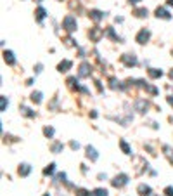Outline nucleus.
Listing matches in <instances>:
<instances>
[{
    "instance_id": "nucleus-1",
    "label": "nucleus",
    "mask_w": 173,
    "mask_h": 196,
    "mask_svg": "<svg viewBox=\"0 0 173 196\" xmlns=\"http://www.w3.org/2000/svg\"><path fill=\"white\" fill-rule=\"evenodd\" d=\"M62 26L66 31H75L76 30V19L73 18V16H66L62 21Z\"/></svg>"
},
{
    "instance_id": "nucleus-2",
    "label": "nucleus",
    "mask_w": 173,
    "mask_h": 196,
    "mask_svg": "<svg viewBox=\"0 0 173 196\" xmlns=\"http://www.w3.org/2000/svg\"><path fill=\"white\" fill-rule=\"evenodd\" d=\"M126 182H128V175H125V173L116 175V177L113 179V186H114V188H121V186H125Z\"/></svg>"
},
{
    "instance_id": "nucleus-3",
    "label": "nucleus",
    "mask_w": 173,
    "mask_h": 196,
    "mask_svg": "<svg viewBox=\"0 0 173 196\" xmlns=\"http://www.w3.org/2000/svg\"><path fill=\"white\" fill-rule=\"evenodd\" d=\"M121 63H125L126 66H135L137 57L133 56V54H123V56H121Z\"/></svg>"
},
{
    "instance_id": "nucleus-4",
    "label": "nucleus",
    "mask_w": 173,
    "mask_h": 196,
    "mask_svg": "<svg viewBox=\"0 0 173 196\" xmlns=\"http://www.w3.org/2000/svg\"><path fill=\"white\" fill-rule=\"evenodd\" d=\"M149 37H151L149 30H140L139 35H137V42H139V44H146V42L149 40Z\"/></svg>"
},
{
    "instance_id": "nucleus-5",
    "label": "nucleus",
    "mask_w": 173,
    "mask_h": 196,
    "mask_svg": "<svg viewBox=\"0 0 173 196\" xmlns=\"http://www.w3.org/2000/svg\"><path fill=\"white\" fill-rule=\"evenodd\" d=\"M88 37H90L94 42H97L99 38L102 37V30H101V28H97V26H95V28H92V30L88 31Z\"/></svg>"
},
{
    "instance_id": "nucleus-6",
    "label": "nucleus",
    "mask_w": 173,
    "mask_h": 196,
    "mask_svg": "<svg viewBox=\"0 0 173 196\" xmlns=\"http://www.w3.org/2000/svg\"><path fill=\"white\" fill-rule=\"evenodd\" d=\"M135 108H137V111H140V113H146V110L149 108V102H147L146 99H139V101L135 102Z\"/></svg>"
},
{
    "instance_id": "nucleus-7",
    "label": "nucleus",
    "mask_w": 173,
    "mask_h": 196,
    "mask_svg": "<svg viewBox=\"0 0 173 196\" xmlns=\"http://www.w3.org/2000/svg\"><path fill=\"white\" fill-rule=\"evenodd\" d=\"M90 71H92V68H90V64L88 63H83L82 66H80V76H88Z\"/></svg>"
},
{
    "instance_id": "nucleus-8",
    "label": "nucleus",
    "mask_w": 173,
    "mask_h": 196,
    "mask_svg": "<svg viewBox=\"0 0 173 196\" xmlns=\"http://www.w3.org/2000/svg\"><path fill=\"white\" fill-rule=\"evenodd\" d=\"M17 172H19V175H23V177H26L28 173L31 172V167L28 165V163H23V165H19V170H17Z\"/></svg>"
},
{
    "instance_id": "nucleus-9",
    "label": "nucleus",
    "mask_w": 173,
    "mask_h": 196,
    "mask_svg": "<svg viewBox=\"0 0 173 196\" xmlns=\"http://www.w3.org/2000/svg\"><path fill=\"white\" fill-rule=\"evenodd\" d=\"M156 16H158V18H163V19H171L170 12L166 11V9H163V7H158V9H156Z\"/></svg>"
},
{
    "instance_id": "nucleus-10",
    "label": "nucleus",
    "mask_w": 173,
    "mask_h": 196,
    "mask_svg": "<svg viewBox=\"0 0 173 196\" xmlns=\"http://www.w3.org/2000/svg\"><path fill=\"white\" fill-rule=\"evenodd\" d=\"M4 59H5V63H7V64H14L16 63L14 54H12L11 50H5V52H4Z\"/></svg>"
},
{
    "instance_id": "nucleus-11",
    "label": "nucleus",
    "mask_w": 173,
    "mask_h": 196,
    "mask_svg": "<svg viewBox=\"0 0 173 196\" xmlns=\"http://www.w3.org/2000/svg\"><path fill=\"white\" fill-rule=\"evenodd\" d=\"M71 68V61H62V63H59V66H57V70H59V71H68V70Z\"/></svg>"
},
{
    "instance_id": "nucleus-12",
    "label": "nucleus",
    "mask_w": 173,
    "mask_h": 196,
    "mask_svg": "<svg viewBox=\"0 0 173 196\" xmlns=\"http://www.w3.org/2000/svg\"><path fill=\"white\" fill-rule=\"evenodd\" d=\"M86 156H88L90 160H94V162H95L99 155H97V151H95L94 147H92V146H88V147H86Z\"/></svg>"
},
{
    "instance_id": "nucleus-13",
    "label": "nucleus",
    "mask_w": 173,
    "mask_h": 196,
    "mask_svg": "<svg viewBox=\"0 0 173 196\" xmlns=\"http://www.w3.org/2000/svg\"><path fill=\"white\" fill-rule=\"evenodd\" d=\"M104 12H101V11H90V18L94 19V21H101L102 18H104Z\"/></svg>"
},
{
    "instance_id": "nucleus-14",
    "label": "nucleus",
    "mask_w": 173,
    "mask_h": 196,
    "mask_svg": "<svg viewBox=\"0 0 173 196\" xmlns=\"http://www.w3.org/2000/svg\"><path fill=\"white\" fill-rule=\"evenodd\" d=\"M139 193H140V196H149L151 194V188L146 186V184H140L139 186Z\"/></svg>"
},
{
    "instance_id": "nucleus-15",
    "label": "nucleus",
    "mask_w": 173,
    "mask_h": 196,
    "mask_svg": "<svg viewBox=\"0 0 173 196\" xmlns=\"http://www.w3.org/2000/svg\"><path fill=\"white\" fill-rule=\"evenodd\" d=\"M35 14H37V19H38V21H43V18L47 16V12H45V9H43V7H38Z\"/></svg>"
},
{
    "instance_id": "nucleus-16",
    "label": "nucleus",
    "mask_w": 173,
    "mask_h": 196,
    "mask_svg": "<svg viewBox=\"0 0 173 196\" xmlns=\"http://www.w3.org/2000/svg\"><path fill=\"white\" fill-rule=\"evenodd\" d=\"M161 75H163L161 70H156V68H151L149 70V76H151V78H159Z\"/></svg>"
},
{
    "instance_id": "nucleus-17",
    "label": "nucleus",
    "mask_w": 173,
    "mask_h": 196,
    "mask_svg": "<svg viewBox=\"0 0 173 196\" xmlns=\"http://www.w3.org/2000/svg\"><path fill=\"white\" fill-rule=\"evenodd\" d=\"M92 196H107V191H106V189H102V188L94 189V191H92Z\"/></svg>"
},
{
    "instance_id": "nucleus-18",
    "label": "nucleus",
    "mask_w": 173,
    "mask_h": 196,
    "mask_svg": "<svg viewBox=\"0 0 173 196\" xmlns=\"http://www.w3.org/2000/svg\"><path fill=\"white\" fill-rule=\"evenodd\" d=\"M120 146H121V149H123V153H126V155H130L132 153V149H130V146H128L125 141H120Z\"/></svg>"
},
{
    "instance_id": "nucleus-19",
    "label": "nucleus",
    "mask_w": 173,
    "mask_h": 196,
    "mask_svg": "<svg viewBox=\"0 0 173 196\" xmlns=\"http://www.w3.org/2000/svg\"><path fill=\"white\" fill-rule=\"evenodd\" d=\"M31 101L33 102H42V92H33V94H31Z\"/></svg>"
},
{
    "instance_id": "nucleus-20",
    "label": "nucleus",
    "mask_w": 173,
    "mask_h": 196,
    "mask_svg": "<svg viewBox=\"0 0 173 196\" xmlns=\"http://www.w3.org/2000/svg\"><path fill=\"white\" fill-rule=\"evenodd\" d=\"M76 194L78 196H92V193L86 191V189H76Z\"/></svg>"
},
{
    "instance_id": "nucleus-21",
    "label": "nucleus",
    "mask_w": 173,
    "mask_h": 196,
    "mask_svg": "<svg viewBox=\"0 0 173 196\" xmlns=\"http://www.w3.org/2000/svg\"><path fill=\"white\" fill-rule=\"evenodd\" d=\"M135 16H139V18H146V16H147V9H137Z\"/></svg>"
},
{
    "instance_id": "nucleus-22",
    "label": "nucleus",
    "mask_w": 173,
    "mask_h": 196,
    "mask_svg": "<svg viewBox=\"0 0 173 196\" xmlns=\"http://www.w3.org/2000/svg\"><path fill=\"white\" fill-rule=\"evenodd\" d=\"M43 134H45L47 137H52L54 136V128L52 127H45V128H43Z\"/></svg>"
},
{
    "instance_id": "nucleus-23",
    "label": "nucleus",
    "mask_w": 173,
    "mask_h": 196,
    "mask_svg": "<svg viewBox=\"0 0 173 196\" xmlns=\"http://www.w3.org/2000/svg\"><path fill=\"white\" fill-rule=\"evenodd\" d=\"M54 167H56V165H54V163H50V165L47 167L45 170H43V173H45V175H50V173H54Z\"/></svg>"
},
{
    "instance_id": "nucleus-24",
    "label": "nucleus",
    "mask_w": 173,
    "mask_h": 196,
    "mask_svg": "<svg viewBox=\"0 0 173 196\" xmlns=\"http://www.w3.org/2000/svg\"><path fill=\"white\" fill-rule=\"evenodd\" d=\"M9 102H7V97H2L0 99V110L2 111H5V106H7Z\"/></svg>"
},
{
    "instance_id": "nucleus-25",
    "label": "nucleus",
    "mask_w": 173,
    "mask_h": 196,
    "mask_svg": "<svg viewBox=\"0 0 173 196\" xmlns=\"http://www.w3.org/2000/svg\"><path fill=\"white\" fill-rule=\"evenodd\" d=\"M61 149H62V144H61V142H56V144L52 146V151H54V153H59Z\"/></svg>"
},
{
    "instance_id": "nucleus-26",
    "label": "nucleus",
    "mask_w": 173,
    "mask_h": 196,
    "mask_svg": "<svg viewBox=\"0 0 173 196\" xmlns=\"http://www.w3.org/2000/svg\"><path fill=\"white\" fill-rule=\"evenodd\" d=\"M109 83H111V89H118V87L121 89V85H118L120 82H116V78H111V80H109Z\"/></svg>"
},
{
    "instance_id": "nucleus-27",
    "label": "nucleus",
    "mask_w": 173,
    "mask_h": 196,
    "mask_svg": "<svg viewBox=\"0 0 173 196\" xmlns=\"http://www.w3.org/2000/svg\"><path fill=\"white\" fill-rule=\"evenodd\" d=\"M23 115H26V116H35V113H33V111H31V110H28V108H23Z\"/></svg>"
},
{
    "instance_id": "nucleus-28",
    "label": "nucleus",
    "mask_w": 173,
    "mask_h": 196,
    "mask_svg": "<svg viewBox=\"0 0 173 196\" xmlns=\"http://www.w3.org/2000/svg\"><path fill=\"white\" fill-rule=\"evenodd\" d=\"M165 194L166 196H173V188H171V186H168V188L165 189Z\"/></svg>"
},
{
    "instance_id": "nucleus-29",
    "label": "nucleus",
    "mask_w": 173,
    "mask_h": 196,
    "mask_svg": "<svg viewBox=\"0 0 173 196\" xmlns=\"http://www.w3.org/2000/svg\"><path fill=\"white\" fill-rule=\"evenodd\" d=\"M71 147H73V149H78V147H80V144H78V142H75V141H73V142H71Z\"/></svg>"
},
{
    "instance_id": "nucleus-30",
    "label": "nucleus",
    "mask_w": 173,
    "mask_h": 196,
    "mask_svg": "<svg viewBox=\"0 0 173 196\" xmlns=\"http://www.w3.org/2000/svg\"><path fill=\"white\" fill-rule=\"evenodd\" d=\"M168 102H170V104L173 106V95H170V97H168Z\"/></svg>"
},
{
    "instance_id": "nucleus-31",
    "label": "nucleus",
    "mask_w": 173,
    "mask_h": 196,
    "mask_svg": "<svg viewBox=\"0 0 173 196\" xmlns=\"http://www.w3.org/2000/svg\"><path fill=\"white\" fill-rule=\"evenodd\" d=\"M140 0H130V4H139Z\"/></svg>"
},
{
    "instance_id": "nucleus-32",
    "label": "nucleus",
    "mask_w": 173,
    "mask_h": 196,
    "mask_svg": "<svg viewBox=\"0 0 173 196\" xmlns=\"http://www.w3.org/2000/svg\"><path fill=\"white\" fill-rule=\"evenodd\" d=\"M168 5H173V0H168Z\"/></svg>"
},
{
    "instance_id": "nucleus-33",
    "label": "nucleus",
    "mask_w": 173,
    "mask_h": 196,
    "mask_svg": "<svg viewBox=\"0 0 173 196\" xmlns=\"http://www.w3.org/2000/svg\"><path fill=\"white\" fill-rule=\"evenodd\" d=\"M170 76H171V78H173V70H171V71H170Z\"/></svg>"
},
{
    "instance_id": "nucleus-34",
    "label": "nucleus",
    "mask_w": 173,
    "mask_h": 196,
    "mask_svg": "<svg viewBox=\"0 0 173 196\" xmlns=\"http://www.w3.org/2000/svg\"><path fill=\"white\" fill-rule=\"evenodd\" d=\"M43 196H49V194H43Z\"/></svg>"
}]
</instances>
